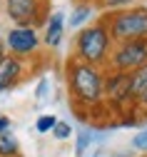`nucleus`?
Here are the masks:
<instances>
[{
	"mask_svg": "<svg viewBox=\"0 0 147 157\" xmlns=\"http://www.w3.org/2000/svg\"><path fill=\"white\" fill-rule=\"evenodd\" d=\"M52 135H55V140H68V137L72 135V127H70L68 122H62V120H57V125H55Z\"/></svg>",
	"mask_w": 147,
	"mask_h": 157,
	"instance_id": "dca6fc26",
	"label": "nucleus"
},
{
	"mask_svg": "<svg viewBox=\"0 0 147 157\" xmlns=\"http://www.w3.org/2000/svg\"><path fill=\"white\" fill-rule=\"evenodd\" d=\"M145 90H147V65H142L140 70L132 72V97H135V102Z\"/></svg>",
	"mask_w": 147,
	"mask_h": 157,
	"instance_id": "f8f14e48",
	"label": "nucleus"
},
{
	"mask_svg": "<svg viewBox=\"0 0 147 157\" xmlns=\"http://www.w3.org/2000/svg\"><path fill=\"white\" fill-rule=\"evenodd\" d=\"M92 10H95V5H87V3L75 5V10L70 13V28H72V30H75V28H82V25H85V20L92 15Z\"/></svg>",
	"mask_w": 147,
	"mask_h": 157,
	"instance_id": "9b49d317",
	"label": "nucleus"
},
{
	"mask_svg": "<svg viewBox=\"0 0 147 157\" xmlns=\"http://www.w3.org/2000/svg\"><path fill=\"white\" fill-rule=\"evenodd\" d=\"M105 100L112 107H120L125 102H132V72H105Z\"/></svg>",
	"mask_w": 147,
	"mask_h": 157,
	"instance_id": "423d86ee",
	"label": "nucleus"
},
{
	"mask_svg": "<svg viewBox=\"0 0 147 157\" xmlns=\"http://www.w3.org/2000/svg\"><path fill=\"white\" fill-rule=\"evenodd\" d=\"M5 45H8V52L15 55V57H28L37 50L40 45V37H37V30L30 28V25H15L8 30L5 35Z\"/></svg>",
	"mask_w": 147,
	"mask_h": 157,
	"instance_id": "0eeeda50",
	"label": "nucleus"
},
{
	"mask_svg": "<svg viewBox=\"0 0 147 157\" xmlns=\"http://www.w3.org/2000/svg\"><path fill=\"white\" fill-rule=\"evenodd\" d=\"M5 130H10V120L5 115H0V132H5Z\"/></svg>",
	"mask_w": 147,
	"mask_h": 157,
	"instance_id": "6ab92c4d",
	"label": "nucleus"
},
{
	"mask_svg": "<svg viewBox=\"0 0 147 157\" xmlns=\"http://www.w3.org/2000/svg\"><path fill=\"white\" fill-rule=\"evenodd\" d=\"M0 157H20V142L10 130L0 132Z\"/></svg>",
	"mask_w": 147,
	"mask_h": 157,
	"instance_id": "9d476101",
	"label": "nucleus"
},
{
	"mask_svg": "<svg viewBox=\"0 0 147 157\" xmlns=\"http://www.w3.org/2000/svg\"><path fill=\"white\" fill-rule=\"evenodd\" d=\"M48 95V80H40V85H37V97H45Z\"/></svg>",
	"mask_w": 147,
	"mask_h": 157,
	"instance_id": "a211bd4d",
	"label": "nucleus"
},
{
	"mask_svg": "<svg viewBox=\"0 0 147 157\" xmlns=\"http://www.w3.org/2000/svg\"><path fill=\"white\" fill-rule=\"evenodd\" d=\"M5 15L15 25L40 28L50 20V0H5Z\"/></svg>",
	"mask_w": 147,
	"mask_h": 157,
	"instance_id": "20e7f679",
	"label": "nucleus"
},
{
	"mask_svg": "<svg viewBox=\"0 0 147 157\" xmlns=\"http://www.w3.org/2000/svg\"><path fill=\"white\" fill-rule=\"evenodd\" d=\"M137 105H140V107H147V90H145V92L137 97Z\"/></svg>",
	"mask_w": 147,
	"mask_h": 157,
	"instance_id": "412c9836",
	"label": "nucleus"
},
{
	"mask_svg": "<svg viewBox=\"0 0 147 157\" xmlns=\"http://www.w3.org/2000/svg\"><path fill=\"white\" fill-rule=\"evenodd\" d=\"M80 3H87V5H92V3H97V0H75V5H80Z\"/></svg>",
	"mask_w": 147,
	"mask_h": 157,
	"instance_id": "4be33fe9",
	"label": "nucleus"
},
{
	"mask_svg": "<svg viewBox=\"0 0 147 157\" xmlns=\"http://www.w3.org/2000/svg\"><path fill=\"white\" fill-rule=\"evenodd\" d=\"M8 55H10V52H8V45H5L3 40H0V63H3V60H5Z\"/></svg>",
	"mask_w": 147,
	"mask_h": 157,
	"instance_id": "aec40b11",
	"label": "nucleus"
},
{
	"mask_svg": "<svg viewBox=\"0 0 147 157\" xmlns=\"http://www.w3.org/2000/svg\"><path fill=\"white\" fill-rule=\"evenodd\" d=\"M25 77V63L15 55H8L0 63V90H10L20 85V80Z\"/></svg>",
	"mask_w": 147,
	"mask_h": 157,
	"instance_id": "6e6552de",
	"label": "nucleus"
},
{
	"mask_svg": "<svg viewBox=\"0 0 147 157\" xmlns=\"http://www.w3.org/2000/svg\"><path fill=\"white\" fill-rule=\"evenodd\" d=\"M62 33H65V15L60 10H55L50 15V20L45 25V45L48 48H57L62 40Z\"/></svg>",
	"mask_w": 147,
	"mask_h": 157,
	"instance_id": "1a4fd4ad",
	"label": "nucleus"
},
{
	"mask_svg": "<svg viewBox=\"0 0 147 157\" xmlns=\"http://www.w3.org/2000/svg\"><path fill=\"white\" fill-rule=\"evenodd\" d=\"M130 3H132V0H97V5L105 8L107 13H112V10H125V8H130Z\"/></svg>",
	"mask_w": 147,
	"mask_h": 157,
	"instance_id": "2eb2a0df",
	"label": "nucleus"
},
{
	"mask_svg": "<svg viewBox=\"0 0 147 157\" xmlns=\"http://www.w3.org/2000/svg\"><path fill=\"white\" fill-rule=\"evenodd\" d=\"M142 65H147V40H127L117 43L112 55H110V70L117 72H135Z\"/></svg>",
	"mask_w": 147,
	"mask_h": 157,
	"instance_id": "39448f33",
	"label": "nucleus"
},
{
	"mask_svg": "<svg viewBox=\"0 0 147 157\" xmlns=\"http://www.w3.org/2000/svg\"><path fill=\"white\" fill-rule=\"evenodd\" d=\"M90 142H92V132H90V130H80V135H77V145H75L77 157L85 155V150H87V145H90Z\"/></svg>",
	"mask_w": 147,
	"mask_h": 157,
	"instance_id": "4468645a",
	"label": "nucleus"
},
{
	"mask_svg": "<svg viewBox=\"0 0 147 157\" xmlns=\"http://www.w3.org/2000/svg\"><path fill=\"white\" fill-rule=\"evenodd\" d=\"M145 157H147V155H145Z\"/></svg>",
	"mask_w": 147,
	"mask_h": 157,
	"instance_id": "5701e85b",
	"label": "nucleus"
},
{
	"mask_svg": "<svg viewBox=\"0 0 147 157\" xmlns=\"http://www.w3.org/2000/svg\"><path fill=\"white\" fill-rule=\"evenodd\" d=\"M132 147L147 155V130H142V132H137V135L132 137Z\"/></svg>",
	"mask_w": 147,
	"mask_h": 157,
	"instance_id": "f3484780",
	"label": "nucleus"
},
{
	"mask_svg": "<svg viewBox=\"0 0 147 157\" xmlns=\"http://www.w3.org/2000/svg\"><path fill=\"white\" fill-rule=\"evenodd\" d=\"M55 125H57V117H55V115H40L37 122H35V130H37L40 135H45V132H52Z\"/></svg>",
	"mask_w": 147,
	"mask_h": 157,
	"instance_id": "ddd939ff",
	"label": "nucleus"
},
{
	"mask_svg": "<svg viewBox=\"0 0 147 157\" xmlns=\"http://www.w3.org/2000/svg\"><path fill=\"white\" fill-rule=\"evenodd\" d=\"M110 55H112V37L105 28V23H95L87 28H80L75 35V55L77 60L95 65V67H105L110 63Z\"/></svg>",
	"mask_w": 147,
	"mask_h": 157,
	"instance_id": "f03ea898",
	"label": "nucleus"
},
{
	"mask_svg": "<svg viewBox=\"0 0 147 157\" xmlns=\"http://www.w3.org/2000/svg\"><path fill=\"white\" fill-rule=\"evenodd\" d=\"M65 75H68L70 100L80 110V115H82V110H95L105 102V72H102V67H95V65L77 60V57H70Z\"/></svg>",
	"mask_w": 147,
	"mask_h": 157,
	"instance_id": "f257e3e1",
	"label": "nucleus"
},
{
	"mask_svg": "<svg viewBox=\"0 0 147 157\" xmlns=\"http://www.w3.org/2000/svg\"><path fill=\"white\" fill-rule=\"evenodd\" d=\"M100 23H105L112 43H127V40H147V8L135 5L125 10L102 13Z\"/></svg>",
	"mask_w": 147,
	"mask_h": 157,
	"instance_id": "7ed1b4c3",
	"label": "nucleus"
}]
</instances>
